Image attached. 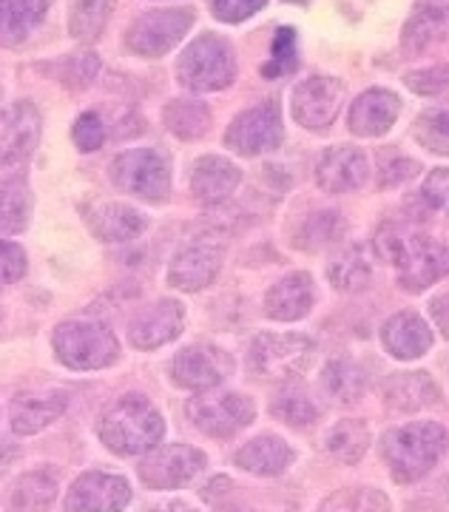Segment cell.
I'll list each match as a JSON object with an SVG mask.
<instances>
[{
	"label": "cell",
	"mask_w": 449,
	"mask_h": 512,
	"mask_svg": "<svg viewBox=\"0 0 449 512\" xmlns=\"http://www.w3.org/2000/svg\"><path fill=\"white\" fill-rule=\"evenodd\" d=\"M242 180V171L225 157H199L191 168V191L202 205H219L236 191V185Z\"/></svg>",
	"instance_id": "obj_22"
},
{
	"label": "cell",
	"mask_w": 449,
	"mask_h": 512,
	"mask_svg": "<svg viewBox=\"0 0 449 512\" xmlns=\"http://www.w3.org/2000/svg\"><path fill=\"white\" fill-rule=\"evenodd\" d=\"M57 478L46 470H35L20 476L12 487H9V498L6 507L9 512H52L54 501H57Z\"/></svg>",
	"instance_id": "obj_27"
},
{
	"label": "cell",
	"mask_w": 449,
	"mask_h": 512,
	"mask_svg": "<svg viewBox=\"0 0 449 512\" xmlns=\"http://www.w3.org/2000/svg\"><path fill=\"white\" fill-rule=\"evenodd\" d=\"M225 512H251V510H225Z\"/></svg>",
	"instance_id": "obj_51"
},
{
	"label": "cell",
	"mask_w": 449,
	"mask_h": 512,
	"mask_svg": "<svg viewBox=\"0 0 449 512\" xmlns=\"http://www.w3.org/2000/svg\"><path fill=\"white\" fill-rule=\"evenodd\" d=\"M131 501V484L123 476L91 470L66 493V512H123Z\"/></svg>",
	"instance_id": "obj_17"
},
{
	"label": "cell",
	"mask_w": 449,
	"mask_h": 512,
	"mask_svg": "<svg viewBox=\"0 0 449 512\" xmlns=\"http://www.w3.org/2000/svg\"><path fill=\"white\" fill-rule=\"evenodd\" d=\"M52 0H0V46H20L43 26Z\"/></svg>",
	"instance_id": "obj_25"
},
{
	"label": "cell",
	"mask_w": 449,
	"mask_h": 512,
	"mask_svg": "<svg viewBox=\"0 0 449 512\" xmlns=\"http://www.w3.org/2000/svg\"><path fill=\"white\" fill-rule=\"evenodd\" d=\"M165 128L180 140H199L211 128V111L199 100H171L162 111Z\"/></svg>",
	"instance_id": "obj_31"
},
{
	"label": "cell",
	"mask_w": 449,
	"mask_h": 512,
	"mask_svg": "<svg viewBox=\"0 0 449 512\" xmlns=\"http://www.w3.org/2000/svg\"><path fill=\"white\" fill-rule=\"evenodd\" d=\"M415 171H418V165L413 160H396L393 165H384V171H381V177H384V185H398V183H407L410 177H415Z\"/></svg>",
	"instance_id": "obj_47"
},
{
	"label": "cell",
	"mask_w": 449,
	"mask_h": 512,
	"mask_svg": "<svg viewBox=\"0 0 449 512\" xmlns=\"http://www.w3.org/2000/svg\"><path fill=\"white\" fill-rule=\"evenodd\" d=\"M387 404L393 410H404L413 413L421 407H430L438 402V387L430 379V373H418V370H407V373H396L387 382Z\"/></svg>",
	"instance_id": "obj_28"
},
{
	"label": "cell",
	"mask_w": 449,
	"mask_h": 512,
	"mask_svg": "<svg viewBox=\"0 0 449 512\" xmlns=\"http://www.w3.org/2000/svg\"><path fill=\"white\" fill-rule=\"evenodd\" d=\"M293 458H296V453L288 441L265 433V436H256V439L248 441L245 447H239L234 461L236 467H242L251 476H282L293 464Z\"/></svg>",
	"instance_id": "obj_24"
},
{
	"label": "cell",
	"mask_w": 449,
	"mask_h": 512,
	"mask_svg": "<svg viewBox=\"0 0 449 512\" xmlns=\"http://www.w3.org/2000/svg\"><path fill=\"white\" fill-rule=\"evenodd\" d=\"M143 512H197L194 507H188L185 501H160V504H151Z\"/></svg>",
	"instance_id": "obj_49"
},
{
	"label": "cell",
	"mask_w": 449,
	"mask_h": 512,
	"mask_svg": "<svg viewBox=\"0 0 449 512\" xmlns=\"http://www.w3.org/2000/svg\"><path fill=\"white\" fill-rule=\"evenodd\" d=\"M43 120L35 103L18 100L0 111V168H18L40 143Z\"/></svg>",
	"instance_id": "obj_15"
},
{
	"label": "cell",
	"mask_w": 449,
	"mask_h": 512,
	"mask_svg": "<svg viewBox=\"0 0 449 512\" xmlns=\"http://www.w3.org/2000/svg\"><path fill=\"white\" fill-rule=\"evenodd\" d=\"M225 245L214 237H197L182 245L168 265V285L185 293H197L208 288L222 271Z\"/></svg>",
	"instance_id": "obj_12"
},
{
	"label": "cell",
	"mask_w": 449,
	"mask_h": 512,
	"mask_svg": "<svg viewBox=\"0 0 449 512\" xmlns=\"http://www.w3.org/2000/svg\"><path fill=\"white\" fill-rule=\"evenodd\" d=\"M407 86H410V92L424 94V97L449 94V66H430V69L407 74Z\"/></svg>",
	"instance_id": "obj_44"
},
{
	"label": "cell",
	"mask_w": 449,
	"mask_h": 512,
	"mask_svg": "<svg viewBox=\"0 0 449 512\" xmlns=\"http://www.w3.org/2000/svg\"><path fill=\"white\" fill-rule=\"evenodd\" d=\"M299 66V57H296V32L290 26H282L276 37H273V46H270V60L262 66L265 77H282L290 74Z\"/></svg>",
	"instance_id": "obj_41"
},
{
	"label": "cell",
	"mask_w": 449,
	"mask_h": 512,
	"mask_svg": "<svg viewBox=\"0 0 449 512\" xmlns=\"http://www.w3.org/2000/svg\"><path fill=\"white\" fill-rule=\"evenodd\" d=\"M52 348L57 362L69 370H103L120 356V342L103 322L69 319L54 328Z\"/></svg>",
	"instance_id": "obj_4"
},
{
	"label": "cell",
	"mask_w": 449,
	"mask_h": 512,
	"mask_svg": "<svg viewBox=\"0 0 449 512\" xmlns=\"http://www.w3.org/2000/svg\"><path fill=\"white\" fill-rule=\"evenodd\" d=\"M111 183L137 200L162 202L171 194V163L157 148H131L111 163Z\"/></svg>",
	"instance_id": "obj_7"
},
{
	"label": "cell",
	"mask_w": 449,
	"mask_h": 512,
	"mask_svg": "<svg viewBox=\"0 0 449 512\" xmlns=\"http://www.w3.org/2000/svg\"><path fill=\"white\" fill-rule=\"evenodd\" d=\"M26 274V251L18 242H3L0 239V288L15 285Z\"/></svg>",
	"instance_id": "obj_45"
},
{
	"label": "cell",
	"mask_w": 449,
	"mask_h": 512,
	"mask_svg": "<svg viewBox=\"0 0 449 512\" xmlns=\"http://www.w3.org/2000/svg\"><path fill=\"white\" fill-rule=\"evenodd\" d=\"M100 441L117 456H145L154 447H160L165 436V419L162 413L140 393L120 396L108 404L106 413L97 424Z\"/></svg>",
	"instance_id": "obj_2"
},
{
	"label": "cell",
	"mask_w": 449,
	"mask_h": 512,
	"mask_svg": "<svg viewBox=\"0 0 449 512\" xmlns=\"http://www.w3.org/2000/svg\"><path fill=\"white\" fill-rule=\"evenodd\" d=\"M449 35V9H418L410 23L404 26V49L410 55H421L441 43Z\"/></svg>",
	"instance_id": "obj_29"
},
{
	"label": "cell",
	"mask_w": 449,
	"mask_h": 512,
	"mask_svg": "<svg viewBox=\"0 0 449 512\" xmlns=\"http://www.w3.org/2000/svg\"><path fill=\"white\" fill-rule=\"evenodd\" d=\"M381 339L396 359H418L432 348L430 325L413 311L396 313L381 330Z\"/></svg>",
	"instance_id": "obj_26"
},
{
	"label": "cell",
	"mask_w": 449,
	"mask_h": 512,
	"mask_svg": "<svg viewBox=\"0 0 449 512\" xmlns=\"http://www.w3.org/2000/svg\"><path fill=\"white\" fill-rule=\"evenodd\" d=\"M344 103V86L336 77H307L290 94V111L299 126L310 131H324L336 117Z\"/></svg>",
	"instance_id": "obj_14"
},
{
	"label": "cell",
	"mask_w": 449,
	"mask_h": 512,
	"mask_svg": "<svg viewBox=\"0 0 449 512\" xmlns=\"http://www.w3.org/2000/svg\"><path fill=\"white\" fill-rule=\"evenodd\" d=\"M449 436L438 421H410L381 439V456L398 484H413L447 453Z\"/></svg>",
	"instance_id": "obj_3"
},
{
	"label": "cell",
	"mask_w": 449,
	"mask_h": 512,
	"mask_svg": "<svg viewBox=\"0 0 449 512\" xmlns=\"http://www.w3.org/2000/svg\"><path fill=\"white\" fill-rule=\"evenodd\" d=\"M370 177V165L361 148L353 146H336L330 148L319 160L316 168V180L327 194H350L359 191L361 185Z\"/></svg>",
	"instance_id": "obj_19"
},
{
	"label": "cell",
	"mask_w": 449,
	"mask_h": 512,
	"mask_svg": "<svg viewBox=\"0 0 449 512\" xmlns=\"http://www.w3.org/2000/svg\"><path fill=\"white\" fill-rule=\"evenodd\" d=\"M114 0H74L72 15H69V32L77 40H97L106 29Z\"/></svg>",
	"instance_id": "obj_37"
},
{
	"label": "cell",
	"mask_w": 449,
	"mask_h": 512,
	"mask_svg": "<svg viewBox=\"0 0 449 512\" xmlns=\"http://www.w3.org/2000/svg\"><path fill=\"white\" fill-rule=\"evenodd\" d=\"M316 353V342L302 333H259L248 348V370L256 379L288 382L299 376Z\"/></svg>",
	"instance_id": "obj_6"
},
{
	"label": "cell",
	"mask_w": 449,
	"mask_h": 512,
	"mask_svg": "<svg viewBox=\"0 0 449 512\" xmlns=\"http://www.w3.org/2000/svg\"><path fill=\"white\" fill-rule=\"evenodd\" d=\"M194 9L182 6V9H151L128 26L126 46L134 55L154 60V57L168 55L182 37L188 35V29L194 26Z\"/></svg>",
	"instance_id": "obj_9"
},
{
	"label": "cell",
	"mask_w": 449,
	"mask_h": 512,
	"mask_svg": "<svg viewBox=\"0 0 449 512\" xmlns=\"http://www.w3.org/2000/svg\"><path fill=\"white\" fill-rule=\"evenodd\" d=\"M91 234L100 242H131L145 231V214H140L128 202H97L91 205L89 217Z\"/></svg>",
	"instance_id": "obj_21"
},
{
	"label": "cell",
	"mask_w": 449,
	"mask_h": 512,
	"mask_svg": "<svg viewBox=\"0 0 449 512\" xmlns=\"http://www.w3.org/2000/svg\"><path fill=\"white\" fill-rule=\"evenodd\" d=\"M376 254L398 271V282L407 291L430 288L447 268V248L421 234L413 225L387 222L376 234Z\"/></svg>",
	"instance_id": "obj_1"
},
{
	"label": "cell",
	"mask_w": 449,
	"mask_h": 512,
	"mask_svg": "<svg viewBox=\"0 0 449 512\" xmlns=\"http://www.w3.org/2000/svg\"><path fill=\"white\" fill-rule=\"evenodd\" d=\"M32 217V191L29 185L12 180L0 185V237L20 234Z\"/></svg>",
	"instance_id": "obj_34"
},
{
	"label": "cell",
	"mask_w": 449,
	"mask_h": 512,
	"mask_svg": "<svg viewBox=\"0 0 449 512\" xmlns=\"http://www.w3.org/2000/svg\"><path fill=\"white\" fill-rule=\"evenodd\" d=\"M205 464L208 458L197 447L165 444L145 453L143 461L137 464V473H140V481L151 490H180L205 470Z\"/></svg>",
	"instance_id": "obj_10"
},
{
	"label": "cell",
	"mask_w": 449,
	"mask_h": 512,
	"mask_svg": "<svg viewBox=\"0 0 449 512\" xmlns=\"http://www.w3.org/2000/svg\"><path fill=\"white\" fill-rule=\"evenodd\" d=\"M185 328V308L177 299H157L128 319V342L140 350H154L174 342Z\"/></svg>",
	"instance_id": "obj_16"
},
{
	"label": "cell",
	"mask_w": 449,
	"mask_h": 512,
	"mask_svg": "<svg viewBox=\"0 0 449 512\" xmlns=\"http://www.w3.org/2000/svg\"><path fill=\"white\" fill-rule=\"evenodd\" d=\"M234 373V359L216 345L197 342L182 348L171 362V379L185 390H214Z\"/></svg>",
	"instance_id": "obj_13"
},
{
	"label": "cell",
	"mask_w": 449,
	"mask_h": 512,
	"mask_svg": "<svg viewBox=\"0 0 449 512\" xmlns=\"http://www.w3.org/2000/svg\"><path fill=\"white\" fill-rule=\"evenodd\" d=\"M69 393L60 387H35V390H23L12 399L9 407V419L12 430L18 436H35L40 430H46L49 424L60 419L69 410Z\"/></svg>",
	"instance_id": "obj_18"
},
{
	"label": "cell",
	"mask_w": 449,
	"mask_h": 512,
	"mask_svg": "<svg viewBox=\"0 0 449 512\" xmlns=\"http://www.w3.org/2000/svg\"><path fill=\"white\" fill-rule=\"evenodd\" d=\"M319 512H390V501L373 487H344L327 495L319 504Z\"/></svg>",
	"instance_id": "obj_36"
},
{
	"label": "cell",
	"mask_w": 449,
	"mask_h": 512,
	"mask_svg": "<svg viewBox=\"0 0 449 512\" xmlns=\"http://www.w3.org/2000/svg\"><path fill=\"white\" fill-rule=\"evenodd\" d=\"M236 57L228 40L219 35H199L185 46L177 60V80L182 89L194 94L222 92L234 83Z\"/></svg>",
	"instance_id": "obj_5"
},
{
	"label": "cell",
	"mask_w": 449,
	"mask_h": 512,
	"mask_svg": "<svg viewBox=\"0 0 449 512\" xmlns=\"http://www.w3.org/2000/svg\"><path fill=\"white\" fill-rule=\"evenodd\" d=\"M270 413L279 421L290 424V427H305L310 421L319 419V407H316V402L307 396L302 387H296V384L282 387V390L273 396Z\"/></svg>",
	"instance_id": "obj_35"
},
{
	"label": "cell",
	"mask_w": 449,
	"mask_h": 512,
	"mask_svg": "<svg viewBox=\"0 0 449 512\" xmlns=\"http://www.w3.org/2000/svg\"><path fill=\"white\" fill-rule=\"evenodd\" d=\"M415 140L435 154H449V109H427L415 120Z\"/></svg>",
	"instance_id": "obj_40"
},
{
	"label": "cell",
	"mask_w": 449,
	"mask_h": 512,
	"mask_svg": "<svg viewBox=\"0 0 449 512\" xmlns=\"http://www.w3.org/2000/svg\"><path fill=\"white\" fill-rule=\"evenodd\" d=\"M324 393L339 404H353L364 396L367 376L359 365L347 362V359H333L322 370Z\"/></svg>",
	"instance_id": "obj_32"
},
{
	"label": "cell",
	"mask_w": 449,
	"mask_h": 512,
	"mask_svg": "<svg viewBox=\"0 0 449 512\" xmlns=\"http://www.w3.org/2000/svg\"><path fill=\"white\" fill-rule=\"evenodd\" d=\"M191 424L211 439H231L245 430L256 416V404L242 393L228 390H202L185 407Z\"/></svg>",
	"instance_id": "obj_8"
},
{
	"label": "cell",
	"mask_w": 449,
	"mask_h": 512,
	"mask_svg": "<svg viewBox=\"0 0 449 512\" xmlns=\"http://www.w3.org/2000/svg\"><path fill=\"white\" fill-rule=\"evenodd\" d=\"M282 140H285L282 111L273 100L242 111L225 131V146L236 151L239 157H259V154L276 151L282 146Z\"/></svg>",
	"instance_id": "obj_11"
},
{
	"label": "cell",
	"mask_w": 449,
	"mask_h": 512,
	"mask_svg": "<svg viewBox=\"0 0 449 512\" xmlns=\"http://www.w3.org/2000/svg\"><path fill=\"white\" fill-rule=\"evenodd\" d=\"M370 447V433L367 427L356 419H342L327 430L324 450L342 464H356Z\"/></svg>",
	"instance_id": "obj_33"
},
{
	"label": "cell",
	"mask_w": 449,
	"mask_h": 512,
	"mask_svg": "<svg viewBox=\"0 0 449 512\" xmlns=\"http://www.w3.org/2000/svg\"><path fill=\"white\" fill-rule=\"evenodd\" d=\"M268 0H211V12L222 23H242L253 18Z\"/></svg>",
	"instance_id": "obj_46"
},
{
	"label": "cell",
	"mask_w": 449,
	"mask_h": 512,
	"mask_svg": "<svg viewBox=\"0 0 449 512\" xmlns=\"http://www.w3.org/2000/svg\"><path fill=\"white\" fill-rule=\"evenodd\" d=\"M72 140H74V146L80 148V151H86V154H89V151H97V148H103V143H106V126H103L100 114H94V111L80 114V117L74 120Z\"/></svg>",
	"instance_id": "obj_42"
},
{
	"label": "cell",
	"mask_w": 449,
	"mask_h": 512,
	"mask_svg": "<svg viewBox=\"0 0 449 512\" xmlns=\"http://www.w3.org/2000/svg\"><path fill=\"white\" fill-rule=\"evenodd\" d=\"M430 311H432V319H435V325L444 330V336H449V291L432 299Z\"/></svg>",
	"instance_id": "obj_48"
},
{
	"label": "cell",
	"mask_w": 449,
	"mask_h": 512,
	"mask_svg": "<svg viewBox=\"0 0 449 512\" xmlns=\"http://www.w3.org/2000/svg\"><path fill=\"white\" fill-rule=\"evenodd\" d=\"M54 77L60 86L80 92L94 83V77L100 74V57L94 52H77V55H66L63 60H57L52 66Z\"/></svg>",
	"instance_id": "obj_39"
},
{
	"label": "cell",
	"mask_w": 449,
	"mask_h": 512,
	"mask_svg": "<svg viewBox=\"0 0 449 512\" xmlns=\"http://www.w3.org/2000/svg\"><path fill=\"white\" fill-rule=\"evenodd\" d=\"M316 302L313 279L305 271L282 276L265 296V313L276 322H299L305 319Z\"/></svg>",
	"instance_id": "obj_20"
},
{
	"label": "cell",
	"mask_w": 449,
	"mask_h": 512,
	"mask_svg": "<svg viewBox=\"0 0 449 512\" xmlns=\"http://www.w3.org/2000/svg\"><path fill=\"white\" fill-rule=\"evenodd\" d=\"M339 234H342V217L336 211H316L302 222L293 245L302 251H322L330 242H336Z\"/></svg>",
	"instance_id": "obj_38"
},
{
	"label": "cell",
	"mask_w": 449,
	"mask_h": 512,
	"mask_svg": "<svg viewBox=\"0 0 449 512\" xmlns=\"http://www.w3.org/2000/svg\"><path fill=\"white\" fill-rule=\"evenodd\" d=\"M398 111H401L398 94L387 92V89H370L356 97L347 123H350V131L359 137H381L393 128Z\"/></svg>",
	"instance_id": "obj_23"
},
{
	"label": "cell",
	"mask_w": 449,
	"mask_h": 512,
	"mask_svg": "<svg viewBox=\"0 0 449 512\" xmlns=\"http://www.w3.org/2000/svg\"><path fill=\"white\" fill-rule=\"evenodd\" d=\"M373 276V262L364 251V245H350L327 265V279L336 291H361Z\"/></svg>",
	"instance_id": "obj_30"
},
{
	"label": "cell",
	"mask_w": 449,
	"mask_h": 512,
	"mask_svg": "<svg viewBox=\"0 0 449 512\" xmlns=\"http://www.w3.org/2000/svg\"><path fill=\"white\" fill-rule=\"evenodd\" d=\"M421 202L449 217V168H432L421 185Z\"/></svg>",
	"instance_id": "obj_43"
},
{
	"label": "cell",
	"mask_w": 449,
	"mask_h": 512,
	"mask_svg": "<svg viewBox=\"0 0 449 512\" xmlns=\"http://www.w3.org/2000/svg\"><path fill=\"white\" fill-rule=\"evenodd\" d=\"M288 3H310V0H288Z\"/></svg>",
	"instance_id": "obj_50"
}]
</instances>
